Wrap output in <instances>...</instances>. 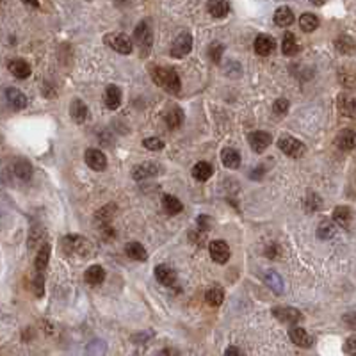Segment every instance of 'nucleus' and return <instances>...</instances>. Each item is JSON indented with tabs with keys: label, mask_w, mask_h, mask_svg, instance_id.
Listing matches in <instances>:
<instances>
[{
	"label": "nucleus",
	"mask_w": 356,
	"mask_h": 356,
	"mask_svg": "<svg viewBox=\"0 0 356 356\" xmlns=\"http://www.w3.org/2000/svg\"><path fill=\"white\" fill-rule=\"evenodd\" d=\"M150 77L152 80L160 86L164 91L171 93V95H176L182 87V82H180V77L174 72L173 68H166V66H150Z\"/></svg>",
	"instance_id": "nucleus-1"
},
{
	"label": "nucleus",
	"mask_w": 356,
	"mask_h": 356,
	"mask_svg": "<svg viewBox=\"0 0 356 356\" xmlns=\"http://www.w3.org/2000/svg\"><path fill=\"white\" fill-rule=\"evenodd\" d=\"M62 250L68 255H80V257H87L93 253V244L82 235H66L62 239Z\"/></svg>",
	"instance_id": "nucleus-2"
},
{
	"label": "nucleus",
	"mask_w": 356,
	"mask_h": 356,
	"mask_svg": "<svg viewBox=\"0 0 356 356\" xmlns=\"http://www.w3.org/2000/svg\"><path fill=\"white\" fill-rule=\"evenodd\" d=\"M278 148L285 153V155L292 157V159H301L306 153L305 143H301L299 139L292 137V135H281L278 139Z\"/></svg>",
	"instance_id": "nucleus-3"
},
{
	"label": "nucleus",
	"mask_w": 356,
	"mask_h": 356,
	"mask_svg": "<svg viewBox=\"0 0 356 356\" xmlns=\"http://www.w3.org/2000/svg\"><path fill=\"white\" fill-rule=\"evenodd\" d=\"M103 43L107 45L109 48H113L114 52H120V54L127 55L132 52V41L128 36L121 32H111L103 36Z\"/></svg>",
	"instance_id": "nucleus-4"
},
{
	"label": "nucleus",
	"mask_w": 356,
	"mask_h": 356,
	"mask_svg": "<svg viewBox=\"0 0 356 356\" xmlns=\"http://www.w3.org/2000/svg\"><path fill=\"white\" fill-rule=\"evenodd\" d=\"M191 48H193V36H191L189 32H182V34H178L176 40L173 41L169 54H171V57L182 59L189 54Z\"/></svg>",
	"instance_id": "nucleus-5"
},
{
	"label": "nucleus",
	"mask_w": 356,
	"mask_h": 356,
	"mask_svg": "<svg viewBox=\"0 0 356 356\" xmlns=\"http://www.w3.org/2000/svg\"><path fill=\"white\" fill-rule=\"evenodd\" d=\"M134 41L137 43V47L141 48V54H146V52L152 48L153 45V34L152 29L148 27L146 22H141L134 30Z\"/></svg>",
	"instance_id": "nucleus-6"
},
{
	"label": "nucleus",
	"mask_w": 356,
	"mask_h": 356,
	"mask_svg": "<svg viewBox=\"0 0 356 356\" xmlns=\"http://www.w3.org/2000/svg\"><path fill=\"white\" fill-rule=\"evenodd\" d=\"M273 315L280 323L291 324V326H298V323L303 321V313L296 308H291V306H276V308H273Z\"/></svg>",
	"instance_id": "nucleus-7"
},
{
	"label": "nucleus",
	"mask_w": 356,
	"mask_h": 356,
	"mask_svg": "<svg viewBox=\"0 0 356 356\" xmlns=\"http://www.w3.org/2000/svg\"><path fill=\"white\" fill-rule=\"evenodd\" d=\"M271 141H273L271 134H267V132H262V130L251 132V134L247 135V143H250L251 150H253V152H257V153L265 152V150L269 148Z\"/></svg>",
	"instance_id": "nucleus-8"
},
{
	"label": "nucleus",
	"mask_w": 356,
	"mask_h": 356,
	"mask_svg": "<svg viewBox=\"0 0 356 356\" xmlns=\"http://www.w3.org/2000/svg\"><path fill=\"white\" fill-rule=\"evenodd\" d=\"M208 251H210V257L216 264H226L230 258V247L225 240H212L208 244Z\"/></svg>",
	"instance_id": "nucleus-9"
},
{
	"label": "nucleus",
	"mask_w": 356,
	"mask_h": 356,
	"mask_svg": "<svg viewBox=\"0 0 356 356\" xmlns=\"http://www.w3.org/2000/svg\"><path fill=\"white\" fill-rule=\"evenodd\" d=\"M84 159H86L87 166L95 171H103L107 167V157L103 155V152H100V150H95V148L86 150Z\"/></svg>",
	"instance_id": "nucleus-10"
},
{
	"label": "nucleus",
	"mask_w": 356,
	"mask_h": 356,
	"mask_svg": "<svg viewBox=\"0 0 356 356\" xmlns=\"http://www.w3.org/2000/svg\"><path fill=\"white\" fill-rule=\"evenodd\" d=\"M337 107L338 113L345 118H354L356 116V98L347 93H342L337 98Z\"/></svg>",
	"instance_id": "nucleus-11"
},
{
	"label": "nucleus",
	"mask_w": 356,
	"mask_h": 356,
	"mask_svg": "<svg viewBox=\"0 0 356 356\" xmlns=\"http://www.w3.org/2000/svg\"><path fill=\"white\" fill-rule=\"evenodd\" d=\"M289 337H291V340L294 342L296 345H299V347H310V345L313 344V337L305 330V328L292 326L291 330H289Z\"/></svg>",
	"instance_id": "nucleus-12"
},
{
	"label": "nucleus",
	"mask_w": 356,
	"mask_h": 356,
	"mask_svg": "<svg viewBox=\"0 0 356 356\" xmlns=\"http://www.w3.org/2000/svg\"><path fill=\"white\" fill-rule=\"evenodd\" d=\"M338 82L345 87V89H356V66L354 64H345L338 69Z\"/></svg>",
	"instance_id": "nucleus-13"
},
{
	"label": "nucleus",
	"mask_w": 356,
	"mask_h": 356,
	"mask_svg": "<svg viewBox=\"0 0 356 356\" xmlns=\"http://www.w3.org/2000/svg\"><path fill=\"white\" fill-rule=\"evenodd\" d=\"M253 47L258 55H269L274 50V47H276V41L269 34H258Z\"/></svg>",
	"instance_id": "nucleus-14"
},
{
	"label": "nucleus",
	"mask_w": 356,
	"mask_h": 356,
	"mask_svg": "<svg viewBox=\"0 0 356 356\" xmlns=\"http://www.w3.org/2000/svg\"><path fill=\"white\" fill-rule=\"evenodd\" d=\"M6 100H8L9 107L15 111L25 109L27 107V96L20 89H16V87H8L6 89Z\"/></svg>",
	"instance_id": "nucleus-15"
},
{
	"label": "nucleus",
	"mask_w": 356,
	"mask_h": 356,
	"mask_svg": "<svg viewBox=\"0 0 356 356\" xmlns=\"http://www.w3.org/2000/svg\"><path fill=\"white\" fill-rule=\"evenodd\" d=\"M159 173V166L153 162H143V164H137V166L132 169V176L135 178V180H146V178L150 176H155V174Z\"/></svg>",
	"instance_id": "nucleus-16"
},
{
	"label": "nucleus",
	"mask_w": 356,
	"mask_h": 356,
	"mask_svg": "<svg viewBox=\"0 0 356 356\" xmlns=\"http://www.w3.org/2000/svg\"><path fill=\"white\" fill-rule=\"evenodd\" d=\"M121 100H123V96H121V89L118 86H109L103 93V102H105L107 109L111 111L118 109L121 105Z\"/></svg>",
	"instance_id": "nucleus-17"
},
{
	"label": "nucleus",
	"mask_w": 356,
	"mask_h": 356,
	"mask_svg": "<svg viewBox=\"0 0 356 356\" xmlns=\"http://www.w3.org/2000/svg\"><path fill=\"white\" fill-rule=\"evenodd\" d=\"M155 278L159 283L166 285V287H171V285L176 283V273L171 267H167V265H157Z\"/></svg>",
	"instance_id": "nucleus-18"
},
{
	"label": "nucleus",
	"mask_w": 356,
	"mask_h": 356,
	"mask_svg": "<svg viewBox=\"0 0 356 356\" xmlns=\"http://www.w3.org/2000/svg\"><path fill=\"white\" fill-rule=\"evenodd\" d=\"M337 146L344 152H351V150L356 148V132L352 130H342L340 134L335 139Z\"/></svg>",
	"instance_id": "nucleus-19"
},
{
	"label": "nucleus",
	"mask_w": 356,
	"mask_h": 356,
	"mask_svg": "<svg viewBox=\"0 0 356 356\" xmlns=\"http://www.w3.org/2000/svg\"><path fill=\"white\" fill-rule=\"evenodd\" d=\"M8 68L16 79H27L30 75V66L29 62H25L23 59H11L8 62Z\"/></svg>",
	"instance_id": "nucleus-20"
},
{
	"label": "nucleus",
	"mask_w": 356,
	"mask_h": 356,
	"mask_svg": "<svg viewBox=\"0 0 356 356\" xmlns=\"http://www.w3.org/2000/svg\"><path fill=\"white\" fill-rule=\"evenodd\" d=\"M69 116L75 123H84L87 120V105L80 98H75L69 105Z\"/></svg>",
	"instance_id": "nucleus-21"
},
{
	"label": "nucleus",
	"mask_w": 356,
	"mask_h": 356,
	"mask_svg": "<svg viewBox=\"0 0 356 356\" xmlns=\"http://www.w3.org/2000/svg\"><path fill=\"white\" fill-rule=\"evenodd\" d=\"M164 121L169 128H178L184 121V113L178 105H171L169 109L164 113Z\"/></svg>",
	"instance_id": "nucleus-22"
},
{
	"label": "nucleus",
	"mask_w": 356,
	"mask_h": 356,
	"mask_svg": "<svg viewBox=\"0 0 356 356\" xmlns=\"http://www.w3.org/2000/svg\"><path fill=\"white\" fill-rule=\"evenodd\" d=\"M84 280H86V283L96 287V285L103 283V280H105V271H103L102 265H91L84 274Z\"/></svg>",
	"instance_id": "nucleus-23"
},
{
	"label": "nucleus",
	"mask_w": 356,
	"mask_h": 356,
	"mask_svg": "<svg viewBox=\"0 0 356 356\" xmlns=\"http://www.w3.org/2000/svg\"><path fill=\"white\" fill-rule=\"evenodd\" d=\"M335 48H337L338 54L351 55L356 48V41L352 40L351 36H347V34H342V36H338L337 40H335Z\"/></svg>",
	"instance_id": "nucleus-24"
},
{
	"label": "nucleus",
	"mask_w": 356,
	"mask_h": 356,
	"mask_svg": "<svg viewBox=\"0 0 356 356\" xmlns=\"http://www.w3.org/2000/svg\"><path fill=\"white\" fill-rule=\"evenodd\" d=\"M274 22L280 27H289L294 23V13L289 6H280V8L274 11Z\"/></svg>",
	"instance_id": "nucleus-25"
},
{
	"label": "nucleus",
	"mask_w": 356,
	"mask_h": 356,
	"mask_svg": "<svg viewBox=\"0 0 356 356\" xmlns=\"http://www.w3.org/2000/svg\"><path fill=\"white\" fill-rule=\"evenodd\" d=\"M13 173H15L16 178H20L22 182H27L30 176H32V166H30L29 160L25 159H18L13 166Z\"/></svg>",
	"instance_id": "nucleus-26"
},
{
	"label": "nucleus",
	"mask_w": 356,
	"mask_h": 356,
	"mask_svg": "<svg viewBox=\"0 0 356 356\" xmlns=\"http://www.w3.org/2000/svg\"><path fill=\"white\" fill-rule=\"evenodd\" d=\"M48 260H50V244L45 242L43 246L40 247L36 260H34V267H36V273H41V274H43V271L47 269V265H48Z\"/></svg>",
	"instance_id": "nucleus-27"
},
{
	"label": "nucleus",
	"mask_w": 356,
	"mask_h": 356,
	"mask_svg": "<svg viewBox=\"0 0 356 356\" xmlns=\"http://www.w3.org/2000/svg\"><path fill=\"white\" fill-rule=\"evenodd\" d=\"M221 160L225 164V167L228 169H237L240 166V153L233 148H225L221 152Z\"/></svg>",
	"instance_id": "nucleus-28"
},
{
	"label": "nucleus",
	"mask_w": 356,
	"mask_h": 356,
	"mask_svg": "<svg viewBox=\"0 0 356 356\" xmlns=\"http://www.w3.org/2000/svg\"><path fill=\"white\" fill-rule=\"evenodd\" d=\"M264 280H265V283H267V287H269L273 292H276V294H283L285 285H283V280H281V276L278 273H274V271H265Z\"/></svg>",
	"instance_id": "nucleus-29"
},
{
	"label": "nucleus",
	"mask_w": 356,
	"mask_h": 356,
	"mask_svg": "<svg viewBox=\"0 0 356 356\" xmlns=\"http://www.w3.org/2000/svg\"><path fill=\"white\" fill-rule=\"evenodd\" d=\"M125 253H127V257H130L132 260L145 262L146 258H148V253H146V250L143 247V244L135 242V240H132V242H128L127 246H125Z\"/></svg>",
	"instance_id": "nucleus-30"
},
{
	"label": "nucleus",
	"mask_w": 356,
	"mask_h": 356,
	"mask_svg": "<svg viewBox=\"0 0 356 356\" xmlns=\"http://www.w3.org/2000/svg\"><path fill=\"white\" fill-rule=\"evenodd\" d=\"M207 9L214 18H225L230 13V4L225 0H214V2H208Z\"/></svg>",
	"instance_id": "nucleus-31"
},
{
	"label": "nucleus",
	"mask_w": 356,
	"mask_h": 356,
	"mask_svg": "<svg viewBox=\"0 0 356 356\" xmlns=\"http://www.w3.org/2000/svg\"><path fill=\"white\" fill-rule=\"evenodd\" d=\"M351 219H352V214L349 207H337L333 210V221L337 223L338 226H342V228H347V226L351 225Z\"/></svg>",
	"instance_id": "nucleus-32"
},
{
	"label": "nucleus",
	"mask_w": 356,
	"mask_h": 356,
	"mask_svg": "<svg viewBox=\"0 0 356 356\" xmlns=\"http://www.w3.org/2000/svg\"><path fill=\"white\" fill-rule=\"evenodd\" d=\"M214 173V167L210 166L208 162H198L196 166L193 167V176L196 178L198 182H205L208 178L212 176Z\"/></svg>",
	"instance_id": "nucleus-33"
},
{
	"label": "nucleus",
	"mask_w": 356,
	"mask_h": 356,
	"mask_svg": "<svg viewBox=\"0 0 356 356\" xmlns=\"http://www.w3.org/2000/svg\"><path fill=\"white\" fill-rule=\"evenodd\" d=\"M299 50V43L296 40V36L292 32H285L283 34V43H281V52L285 55H296Z\"/></svg>",
	"instance_id": "nucleus-34"
},
{
	"label": "nucleus",
	"mask_w": 356,
	"mask_h": 356,
	"mask_svg": "<svg viewBox=\"0 0 356 356\" xmlns=\"http://www.w3.org/2000/svg\"><path fill=\"white\" fill-rule=\"evenodd\" d=\"M205 299H207V303L210 306H219L223 301H225V291H223L219 285H214V287H210L207 291V294H205Z\"/></svg>",
	"instance_id": "nucleus-35"
},
{
	"label": "nucleus",
	"mask_w": 356,
	"mask_h": 356,
	"mask_svg": "<svg viewBox=\"0 0 356 356\" xmlns=\"http://www.w3.org/2000/svg\"><path fill=\"white\" fill-rule=\"evenodd\" d=\"M299 27L305 32H313L319 27V18L313 13H303L301 18H299Z\"/></svg>",
	"instance_id": "nucleus-36"
},
{
	"label": "nucleus",
	"mask_w": 356,
	"mask_h": 356,
	"mask_svg": "<svg viewBox=\"0 0 356 356\" xmlns=\"http://www.w3.org/2000/svg\"><path fill=\"white\" fill-rule=\"evenodd\" d=\"M162 207H164V210H166L167 214L174 216V214H178V212H182L184 205L180 203V200H178V198L166 194V196H162Z\"/></svg>",
	"instance_id": "nucleus-37"
},
{
	"label": "nucleus",
	"mask_w": 356,
	"mask_h": 356,
	"mask_svg": "<svg viewBox=\"0 0 356 356\" xmlns=\"http://www.w3.org/2000/svg\"><path fill=\"white\" fill-rule=\"evenodd\" d=\"M303 207H305L306 212H317V210H321V207H323V200H321L319 194L308 193L305 200H303Z\"/></svg>",
	"instance_id": "nucleus-38"
},
{
	"label": "nucleus",
	"mask_w": 356,
	"mask_h": 356,
	"mask_svg": "<svg viewBox=\"0 0 356 356\" xmlns=\"http://www.w3.org/2000/svg\"><path fill=\"white\" fill-rule=\"evenodd\" d=\"M105 352H107V345L103 340H93L86 347L87 356H105Z\"/></svg>",
	"instance_id": "nucleus-39"
},
{
	"label": "nucleus",
	"mask_w": 356,
	"mask_h": 356,
	"mask_svg": "<svg viewBox=\"0 0 356 356\" xmlns=\"http://www.w3.org/2000/svg\"><path fill=\"white\" fill-rule=\"evenodd\" d=\"M335 232H337V228H335V225L331 221H321L319 228H317V237L323 240H328L331 239V237L335 235Z\"/></svg>",
	"instance_id": "nucleus-40"
},
{
	"label": "nucleus",
	"mask_w": 356,
	"mask_h": 356,
	"mask_svg": "<svg viewBox=\"0 0 356 356\" xmlns=\"http://www.w3.org/2000/svg\"><path fill=\"white\" fill-rule=\"evenodd\" d=\"M223 52H225V47H223L219 41H214V43L208 47V57L214 62H219V59L223 57Z\"/></svg>",
	"instance_id": "nucleus-41"
},
{
	"label": "nucleus",
	"mask_w": 356,
	"mask_h": 356,
	"mask_svg": "<svg viewBox=\"0 0 356 356\" xmlns=\"http://www.w3.org/2000/svg\"><path fill=\"white\" fill-rule=\"evenodd\" d=\"M45 278H43V274L41 273H36V276H34V280H32V291H34V294L38 296V298H41L43 296V292H45Z\"/></svg>",
	"instance_id": "nucleus-42"
},
{
	"label": "nucleus",
	"mask_w": 356,
	"mask_h": 356,
	"mask_svg": "<svg viewBox=\"0 0 356 356\" xmlns=\"http://www.w3.org/2000/svg\"><path fill=\"white\" fill-rule=\"evenodd\" d=\"M342 323L349 328V330H354L356 331V308H351L342 315Z\"/></svg>",
	"instance_id": "nucleus-43"
},
{
	"label": "nucleus",
	"mask_w": 356,
	"mask_h": 356,
	"mask_svg": "<svg viewBox=\"0 0 356 356\" xmlns=\"http://www.w3.org/2000/svg\"><path fill=\"white\" fill-rule=\"evenodd\" d=\"M143 146L146 150H152V152H157V150H162L164 148V141L159 137H148L143 141Z\"/></svg>",
	"instance_id": "nucleus-44"
},
{
	"label": "nucleus",
	"mask_w": 356,
	"mask_h": 356,
	"mask_svg": "<svg viewBox=\"0 0 356 356\" xmlns=\"http://www.w3.org/2000/svg\"><path fill=\"white\" fill-rule=\"evenodd\" d=\"M287 109H289V100L287 98H278L276 102H274V105H273V111L276 114H285V113H287Z\"/></svg>",
	"instance_id": "nucleus-45"
},
{
	"label": "nucleus",
	"mask_w": 356,
	"mask_h": 356,
	"mask_svg": "<svg viewBox=\"0 0 356 356\" xmlns=\"http://www.w3.org/2000/svg\"><path fill=\"white\" fill-rule=\"evenodd\" d=\"M344 351L351 356H356V335H351V337L345 340L344 344Z\"/></svg>",
	"instance_id": "nucleus-46"
},
{
	"label": "nucleus",
	"mask_w": 356,
	"mask_h": 356,
	"mask_svg": "<svg viewBox=\"0 0 356 356\" xmlns=\"http://www.w3.org/2000/svg\"><path fill=\"white\" fill-rule=\"evenodd\" d=\"M265 257H269V258H278V257H280V247H278L274 242H271L269 246L265 247Z\"/></svg>",
	"instance_id": "nucleus-47"
},
{
	"label": "nucleus",
	"mask_w": 356,
	"mask_h": 356,
	"mask_svg": "<svg viewBox=\"0 0 356 356\" xmlns=\"http://www.w3.org/2000/svg\"><path fill=\"white\" fill-rule=\"evenodd\" d=\"M208 223H210V219H208L207 216H200V218H198V226H200L201 230H208Z\"/></svg>",
	"instance_id": "nucleus-48"
},
{
	"label": "nucleus",
	"mask_w": 356,
	"mask_h": 356,
	"mask_svg": "<svg viewBox=\"0 0 356 356\" xmlns=\"http://www.w3.org/2000/svg\"><path fill=\"white\" fill-rule=\"evenodd\" d=\"M225 356H242V352H240L239 347H235V345H230L225 351Z\"/></svg>",
	"instance_id": "nucleus-49"
},
{
	"label": "nucleus",
	"mask_w": 356,
	"mask_h": 356,
	"mask_svg": "<svg viewBox=\"0 0 356 356\" xmlns=\"http://www.w3.org/2000/svg\"><path fill=\"white\" fill-rule=\"evenodd\" d=\"M157 356H178V352L174 351V349H171V347H166V349H162V351H160Z\"/></svg>",
	"instance_id": "nucleus-50"
}]
</instances>
